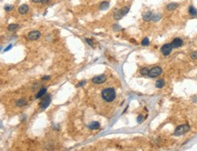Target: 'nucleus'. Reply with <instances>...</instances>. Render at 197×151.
<instances>
[{"label": "nucleus", "instance_id": "f257e3e1", "mask_svg": "<svg viewBox=\"0 0 197 151\" xmlns=\"http://www.w3.org/2000/svg\"><path fill=\"white\" fill-rule=\"evenodd\" d=\"M102 97L107 102L113 101L115 99V91L112 88H106L102 91Z\"/></svg>", "mask_w": 197, "mask_h": 151}, {"label": "nucleus", "instance_id": "f03ea898", "mask_svg": "<svg viewBox=\"0 0 197 151\" xmlns=\"http://www.w3.org/2000/svg\"><path fill=\"white\" fill-rule=\"evenodd\" d=\"M190 130V127L187 124H184V125H180L175 129L174 130V136H181V135H184L185 133H186L187 131Z\"/></svg>", "mask_w": 197, "mask_h": 151}, {"label": "nucleus", "instance_id": "7ed1b4c3", "mask_svg": "<svg viewBox=\"0 0 197 151\" xmlns=\"http://www.w3.org/2000/svg\"><path fill=\"white\" fill-rule=\"evenodd\" d=\"M128 12H129V7H126V6H125V7H123V8L117 10V11L115 13L114 17H115V18L116 19V20H119V19H121L122 17H124Z\"/></svg>", "mask_w": 197, "mask_h": 151}, {"label": "nucleus", "instance_id": "20e7f679", "mask_svg": "<svg viewBox=\"0 0 197 151\" xmlns=\"http://www.w3.org/2000/svg\"><path fill=\"white\" fill-rule=\"evenodd\" d=\"M161 73H162V68L159 67V66H155V67H153L152 69L149 71L148 76L151 78H154L159 76Z\"/></svg>", "mask_w": 197, "mask_h": 151}, {"label": "nucleus", "instance_id": "39448f33", "mask_svg": "<svg viewBox=\"0 0 197 151\" xmlns=\"http://www.w3.org/2000/svg\"><path fill=\"white\" fill-rule=\"evenodd\" d=\"M172 46L171 44H166V45H164L163 46H162V48H161V52H162V53L164 54V55H169L170 53H171V52H172Z\"/></svg>", "mask_w": 197, "mask_h": 151}, {"label": "nucleus", "instance_id": "423d86ee", "mask_svg": "<svg viewBox=\"0 0 197 151\" xmlns=\"http://www.w3.org/2000/svg\"><path fill=\"white\" fill-rule=\"evenodd\" d=\"M105 80H106V76L102 74V75H98V76H95V77L93 78L92 82L94 83V84H101V83L105 82Z\"/></svg>", "mask_w": 197, "mask_h": 151}, {"label": "nucleus", "instance_id": "0eeeda50", "mask_svg": "<svg viewBox=\"0 0 197 151\" xmlns=\"http://www.w3.org/2000/svg\"><path fill=\"white\" fill-rule=\"evenodd\" d=\"M50 101H51V96H50V95L45 96V98L42 99L41 102H40V107H41L42 109H45V108H47L48 105L50 104Z\"/></svg>", "mask_w": 197, "mask_h": 151}, {"label": "nucleus", "instance_id": "6e6552de", "mask_svg": "<svg viewBox=\"0 0 197 151\" xmlns=\"http://www.w3.org/2000/svg\"><path fill=\"white\" fill-rule=\"evenodd\" d=\"M171 45H172V48H179L183 45V40L181 38H175L172 40Z\"/></svg>", "mask_w": 197, "mask_h": 151}, {"label": "nucleus", "instance_id": "1a4fd4ad", "mask_svg": "<svg viewBox=\"0 0 197 151\" xmlns=\"http://www.w3.org/2000/svg\"><path fill=\"white\" fill-rule=\"evenodd\" d=\"M40 37V33L38 31H31L28 34L29 40H37Z\"/></svg>", "mask_w": 197, "mask_h": 151}, {"label": "nucleus", "instance_id": "9d476101", "mask_svg": "<svg viewBox=\"0 0 197 151\" xmlns=\"http://www.w3.org/2000/svg\"><path fill=\"white\" fill-rule=\"evenodd\" d=\"M153 17H154V14H153L152 12H150V11H148V12L144 13V16H143V18H144V21L148 22V21L153 20Z\"/></svg>", "mask_w": 197, "mask_h": 151}, {"label": "nucleus", "instance_id": "9b49d317", "mask_svg": "<svg viewBox=\"0 0 197 151\" xmlns=\"http://www.w3.org/2000/svg\"><path fill=\"white\" fill-rule=\"evenodd\" d=\"M18 12L20 13L21 15H25V14L28 12V6L26 5H22L18 8Z\"/></svg>", "mask_w": 197, "mask_h": 151}, {"label": "nucleus", "instance_id": "f8f14e48", "mask_svg": "<svg viewBox=\"0 0 197 151\" xmlns=\"http://www.w3.org/2000/svg\"><path fill=\"white\" fill-rule=\"evenodd\" d=\"M88 128H89L90 129H93V130L98 129L99 128H100V124H99L97 121H93V122L90 123V124L88 125Z\"/></svg>", "mask_w": 197, "mask_h": 151}, {"label": "nucleus", "instance_id": "ddd939ff", "mask_svg": "<svg viewBox=\"0 0 197 151\" xmlns=\"http://www.w3.org/2000/svg\"><path fill=\"white\" fill-rule=\"evenodd\" d=\"M108 7H109V2L104 1V2H102V3L100 4V6H99V10H105V9L108 8Z\"/></svg>", "mask_w": 197, "mask_h": 151}, {"label": "nucleus", "instance_id": "4468645a", "mask_svg": "<svg viewBox=\"0 0 197 151\" xmlns=\"http://www.w3.org/2000/svg\"><path fill=\"white\" fill-rule=\"evenodd\" d=\"M177 7H178V5H177L176 3H171V4H169L168 6H166L167 10H169V11H172V10L176 9Z\"/></svg>", "mask_w": 197, "mask_h": 151}, {"label": "nucleus", "instance_id": "2eb2a0df", "mask_svg": "<svg viewBox=\"0 0 197 151\" xmlns=\"http://www.w3.org/2000/svg\"><path fill=\"white\" fill-rule=\"evenodd\" d=\"M164 80H163V79H160V80H158L157 82H155V86L156 88H159V89H161V88H163L164 86Z\"/></svg>", "mask_w": 197, "mask_h": 151}, {"label": "nucleus", "instance_id": "dca6fc26", "mask_svg": "<svg viewBox=\"0 0 197 151\" xmlns=\"http://www.w3.org/2000/svg\"><path fill=\"white\" fill-rule=\"evenodd\" d=\"M45 92H46V89H45V88H43V89H41V90L38 91V93L37 94V96H36V99L41 98L42 96H43V95H44Z\"/></svg>", "mask_w": 197, "mask_h": 151}, {"label": "nucleus", "instance_id": "f3484780", "mask_svg": "<svg viewBox=\"0 0 197 151\" xmlns=\"http://www.w3.org/2000/svg\"><path fill=\"white\" fill-rule=\"evenodd\" d=\"M189 14L191 15V16H197V10L194 7H193V6H191L190 7H189Z\"/></svg>", "mask_w": 197, "mask_h": 151}, {"label": "nucleus", "instance_id": "a211bd4d", "mask_svg": "<svg viewBox=\"0 0 197 151\" xmlns=\"http://www.w3.org/2000/svg\"><path fill=\"white\" fill-rule=\"evenodd\" d=\"M149 71H150V70L148 69V68H142V69L140 70V73H141V75H143V76H146V75H148V73H149Z\"/></svg>", "mask_w": 197, "mask_h": 151}, {"label": "nucleus", "instance_id": "6ab92c4d", "mask_svg": "<svg viewBox=\"0 0 197 151\" xmlns=\"http://www.w3.org/2000/svg\"><path fill=\"white\" fill-rule=\"evenodd\" d=\"M27 102H26V101L25 100H24V99H21V100H19V101H17V106H19V107H21V106H24V105H25Z\"/></svg>", "mask_w": 197, "mask_h": 151}, {"label": "nucleus", "instance_id": "aec40b11", "mask_svg": "<svg viewBox=\"0 0 197 151\" xmlns=\"http://www.w3.org/2000/svg\"><path fill=\"white\" fill-rule=\"evenodd\" d=\"M18 26H19V25H17V24H12V25H8L7 29H8L9 31H14V30H16V29L18 28Z\"/></svg>", "mask_w": 197, "mask_h": 151}, {"label": "nucleus", "instance_id": "412c9836", "mask_svg": "<svg viewBox=\"0 0 197 151\" xmlns=\"http://www.w3.org/2000/svg\"><path fill=\"white\" fill-rule=\"evenodd\" d=\"M4 8H5V10H6V12H9V11H11V10L14 8V6H11V5H6Z\"/></svg>", "mask_w": 197, "mask_h": 151}, {"label": "nucleus", "instance_id": "4be33fe9", "mask_svg": "<svg viewBox=\"0 0 197 151\" xmlns=\"http://www.w3.org/2000/svg\"><path fill=\"white\" fill-rule=\"evenodd\" d=\"M142 45H144V46L149 45V39L148 38H144L143 41H142Z\"/></svg>", "mask_w": 197, "mask_h": 151}, {"label": "nucleus", "instance_id": "5701e85b", "mask_svg": "<svg viewBox=\"0 0 197 151\" xmlns=\"http://www.w3.org/2000/svg\"><path fill=\"white\" fill-rule=\"evenodd\" d=\"M161 18V15L160 14H157V15H154L153 17V21H158Z\"/></svg>", "mask_w": 197, "mask_h": 151}, {"label": "nucleus", "instance_id": "b1692460", "mask_svg": "<svg viewBox=\"0 0 197 151\" xmlns=\"http://www.w3.org/2000/svg\"><path fill=\"white\" fill-rule=\"evenodd\" d=\"M191 57H192V59H193V60L197 59V52H192V53H191Z\"/></svg>", "mask_w": 197, "mask_h": 151}, {"label": "nucleus", "instance_id": "393cba45", "mask_svg": "<svg viewBox=\"0 0 197 151\" xmlns=\"http://www.w3.org/2000/svg\"><path fill=\"white\" fill-rule=\"evenodd\" d=\"M143 118H144V116H143V115H139L138 118H137V122L141 123L142 121H143Z\"/></svg>", "mask_w": 197, "mask_h": 151}, {"label": "nucleus", "instance_id": "a878e982", "mask_svg": "<svg viewBox=\"0 0 197 151\" xmlns=\"http://www.w3.org/2000/svg\"><path fill=\"white\" fill-rule=\"evenodd\" d=\"M12 47H13V45H8V47H7V48H6V49H5V52H7V51H8V50H10V49H11V48H12Z\"/></svg>", "mask_w": 197, "mask_h": 151}, {"label": "nucleus", "instance_id": "bb28decb", "mask_svg": "<svg viewBox=\"0 0 197 151\" xmlns=\"http://www.w3.org/2000/svg\"><path fill=\"white\" fill-rule=\"evenodd\" d=\"M42 79H43V80H45V81H46V80H49L50 77H49V76H47V75H45V76H44V77L42 78Z\"/></svg>", "mask_w": 197, "mask_h": 151}, {"label": "nucleus", "instance_id": "cd10ccee", "mask_svg": "<svg viewBox=\"0 0 197 151\" xmlns=\"http://www.w3.org/2000/svg\"><path fill=\"white\" fill-rule=\"evenodd\" d=\"M85 83H86V81H85V82H81L80 83H79V84H78V86H83L84 84H85Z\"/></svg>", "mask_w": 197, "mask_h": 151}, {"label": "nucleus", "instance_id": "c85d7f7f", "mask_svg": "<svg viewBox=\"0 0 197 151\" xmlns=\"http://www.w3.org/2000/svg\"><path fill=\"white\" fill-rule=\"evenodd\" d=\"M34 3H39V2H41L42 0H32Z\"/></svg>", "mask_w": 197, "mask_h": 151}, {"label": "nucleus", "instance_id": "c756f323", "mask_svg": "<svg viewBox=\"0 0 197 151\" xmlns=\"http://www.w3.org/2000/svg\"><path fill=\"white\" fill-rule=\"evenodd\" d=\"M86 42H87V43H88V44H89L90 45H93V44H92V43L89 41V39H86Z\"/></svg>", "mask_w": 197, "mask_h": 151}, {"label": "nucleus", "instance_id": "7c9ffc66", "mask_svg": "<svg viewBox=\"0 0 197 151\" xmlns=\"http://www.w3.org/2000/svg\"><path fill=\"white\" fill-rule=\"evenodd\" d=\"M47 1H48V0H42V1H41V3H43V4H45V3H46Z\"/></svg>", "mask_w": 197, "mask_h": 151}]
</instances>
